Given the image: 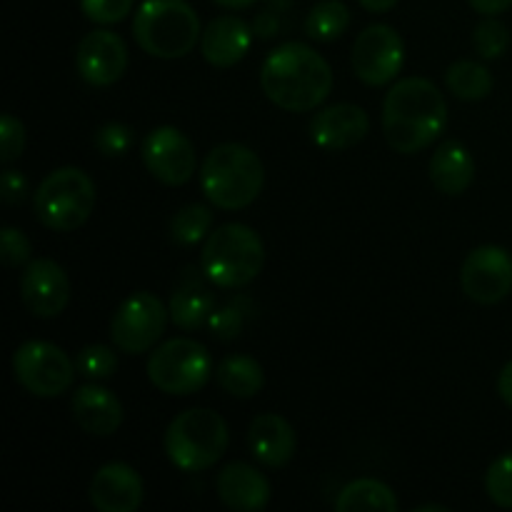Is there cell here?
<instances>
[{
  "label": "cell",
  "instance_id": "1",
  "mask_svg": "<svg viewBox=\"0 0 512 512\" xmlns=\"http://www.w3.org/2000/svg\"><path fill=\"white\" fill-rule=\"evenodd\" d=\"M448 125V103L435 83L403 78L383 100V133L400 155H415L433 145Z\"/></svg>",
  "mask_w": 512,
  "mask_h": 512
},
{
  "label": "cell",
  "instance_id": "2",
  "mask_svg": "<svg viewBox=\"0 0 512 512\" xmlns=\"http://www.w3.org/2000/svg\"><path fill=\"white\" fill-rule=\"evenodd\" d=\"M260 88L278 108L288 113H308L328 100L333 90V70L310 45L283 43L263 60Z\"/></svg>",
  "mask_w": 512,
  "mask_h": 512
},
{
  "label": "cell",
  "instance_id": "3",
  "mask_svg": "<svg viewBox=\"0 0 512 512\" xmlns=\"http://www.w3.org/2000/svg\"><path fill=\"white\" fill-rule=\"evenodd\" d=\"M265 185L263 160L240 143L215 145L200 165V188L220 210H243L258 200Z\"/></svg>",
  "mask_w": 512,
  "mask_h": 512
},
{
  "label": "cell",
  "instance_id": "4",
  "mask_svg": "<svg viewBox=\"0 0 512 512\" xmlns=\"http://www.w3.org/2000/svg\"><path fill=\"white\" fill-rule=\"evenodd\" d=\"M265 265V245L250 225L225 223L205 238L200 268L205 278L225 290L253 283Z\"/></svg>",
  "mask_w": 512,
  "mask_h": 512
},
{
  "label": "cell",
  "instance_id": "5",
  "mask_svg": "<svg viewBox=\"0 0 512 512\" xmlns=\"http://www.w3.org/2000/svg\"><path fill=\"white\" fill-rule=\"evenodd\" d=\"M133 38L153 58H185L200 40V18L185 0H143L135 10Z\"/></svg>",
  "mask_w": 512,
  "mask_h": 512
},
{
  "label": "cell",
  "instance_id": "6",
  "mask_svg": "<svg viewBox=\"0 0 512 512\" xmlns=\"http://www.w3.org/2000/svg\"><path fill=\"white\" fill-rule=\"evenodd\" d=\"M228 443V423L208 408H193L175 415L163 435L165 455L183 473H203L213 468L225 455Z\"/></svg>",
  "mask_w": 512,
  "mask_h": 512
},
{
  "label": "cell",
  "instance_id": "7",
  "mask_svg": "<svg viewBox=\"0 0 512 512\" xmlns=\"http://www.w3.org/2000/svg\"><path fill=\"white\" fill-rule=\"evenodd\" d=\"M95 183L85 170L58 168L40 180L33 193L35 218L55 233L78 230L95 208Z\"/></svg>",
  "mask_w": 512,
  "mask_h": 512
},
{
  "label": "cell",
  "instance_id": "8",
  "mask_svg": "<svg viewBox=\"0 0 512 512\" xmlns=\"http://www.w3.org/2000/svg\"><path fill=\"white\" fill-rule=\"evenodd\" d=\"M148 378L165 395H195L208 385L213 375V360L205 345L193 338H173L153 348L148 365Z\"/></svg>",
  "mask_w": 512,
  "mask_h": 512
},
{
  "label": "cell",
  "instance_id": "9",
  "mask_svg": "<svg viewBox=\"0 0 512 512\" xmlns=\"http://www.w3.org/2000/svg\"><path fill=\"white\" fill-rule=\"evenodd\" d=\"M13 373L20 388L35 398H58L73 388L78 365L58 345L28 340L13 353Z\"/></svg>",
  "mask_w": 512,
  "mask_h": 512
},
{
  "label": "cell",
  "instance_id": "10",
  "mask_svg": "<svg viewBox=\"0 0 512 512\" xmlns=\"http://www.w3.org/2000/svg\"><path fill=\"white\" fill-rule=\"evenodd\" d=\"M170 310L158 295L148 290L130 293L110 320L113 345L125 355H143L160 343L168 325Z\"/></svg>",
  "mask_w": 512,
  "mask_h": 512
},
{
  "label": "cell",
  "instance_id": "11",
  "mask_svg": "<svg viewBox=\"0 0 512 512\" xmlns=\"http://www.w3.org/2000/svg\"><path fill=\"white\" fill-rule=\"evenodd\" d=\"M405 63V43L400 33L390 25H368L355 38L353 70L365 85L380 88L395 80Z\"/></svg>",
  "mask_w": 512,
  "mask_h": 512
},
{
  "label": "cell",
  "instance_id": "12",
  "mask_svg": "<svg viewBox=\"0 0 512 512\" xmlns=\"http://www.w3.org/2000/svg\"><path fill=\"white\" fill-rule=\"evenodd\" d=\"M460 288L473 303L495 305L512 293V255L500 245L470 250L460 268Z\"/></svg>",
  "mask_w": 512,
  "mask_h": 512
},
{
  "label": "cell",
  "instance_id": "13",
  "mask_svg": "<svg viewBox=\"0 0 512 512\" xmlns=\"http://www.w3.org/2000/svg\"><path fill=\"white\" fill-rule=\"evenodd\" d=\"M143 163L155 180L165 185H185L198 170V155L188 135L173 125L150 130L143 140Z\"/></svg>",
  "mask_w": 512,
  "mask_h": 512
},
{
  "label": "cell",
  "instance_id": "14",
  "mask_svg": "<svg viewBox=\"0 0 512 512\" xmlns=\"http://www.w3.org/2000/svg\"><path fill=\"white\" fill-rule=\"evenodd\" d=\"M75 68L80 78L95 88L115 85L128 68V45L113 30H93L78 43Z\"/></svg>",
  "mask_w": 512,
  "mask_h": 512
},
{
  "label": "cell",
  "instance_id": "15",
  "mask_svg": "<svg viewBox=\"0 0 512 512\" xmlns=\"http://www.w3.org/2000/svg\"><path fill=\"white\" fill-rule=\"evenodd\" d=\"M20 300L35 318H58L70 303V280L55 260L38 258L20 275Z\"/></svg>",
  "mask_w": 512,
  "mask_h": 512
},
{
  "label": "cell",
  "instance_id": "16",
  "mask_svg": "<svg viewBox=\"0 0 512 512\" xmlns=\"http://www.w3.org/2000/svg\"><path fill=\"white\" fill-rule=\"evenodd\" d=\"M370 133V118L360 105L338 103L323 108L310 120V138L320 150L343 153L363 143Z\"/></svg>",
  "mask_w": 512,
  "mask_h": 512
},
{
  "label": "cell",
  "instance_id": "17",
  "mask_svg": "<svg viewBox=\"0 0 512 512\" xmlns=\"http://www.w3.org/2000/svg\"><path fill=\"white\" fill-rule=\"evenodd\" d=\"M143 495V478L125 463L103 465L90 483V503L100 512H135L143 505Z\"/></svg>",
  "mask_w": 512,
  "mask_h": 512
},
{
  "label": "cell",
  "instance_id": "18",
  "mask_svg": "<svg viewBox=\"0 0 512 512\" xmlns=\"http://www.w3.org/2000/svg\"><path fill=\"white\" fill-rule=\"evenodd\" d=\"M253 28L238 15H220L200 35V53L215 68H233L248 55Z\"/></svg>",
  "mask_w": 512,
  "mask_h": 512
},
{
  "label": "cell",
  "instance_id": "19",
  "mask_svg": "<svg viewBox=\"0 0 512 512\" xmlns=\"http://www.w3.org/2000/svg\"><path fill=\"white\" fill-rule=\"evenodd\" d=\"M73 418L93 438H108L123 423V403L113 390L98 383L80 385L73 393Z\"/></svg>",
  "mask_w": 512,
  "mask_h": 512
},
{
  "label": "cell",
  "instance_id": "20",
  "mask_svg": "<svg viewBox=\"0 0 512 512\" xmlns=\"http://www.w3.org/2000/svg\"><path fill=\"white\" fill-rule=\"evenodd\" d=\"M248 448L253 458L268 468H283L298 450V435L283 415L265 413L250 423Z\"/></svg>",
  "mask_w": 512,
  "mask_h": 512
},
{
  "label": "cell",
  "instance_id": "21",
  "mask_svg": "<svg viewBox=\"0 0 512 512\" xmlns=\"http://www.w3.org/2000/svg\"><path fill=\"white\" fill-rule=\"evenodd\" d=\"M218 498L235 512H258L270 503V483L248 463H230L218 473Z\"/></svg>",
  "mask_w": 512,
  "mask_h": 512
},
{
  "label": "cell",
  "instance_id": "22",
  "mask_svg": "<svg viewBox=\"0 0 512 512\" xmlns=\"http://www.w3.org/2000/svg\"><path fill=\"white\" fill-rule=\"evenodd\" d=\"M430 180L443 195H463L475 180V160L458 140H445L430 158Z\"/></svg>",
  "mask_w": 512,
  "mask_h": 512
},
{
  "label": "cell",
  "instance_id": "23",
  "mask_svg": "<svg viewBox=\"0 0 512 512\" xmlns=\"http://www.w3.org/2000/svg\"><path fill=\"white\" fill-rule=\"evenodd\" d=\"M170 320H173L175 328L180 330H193L208 325L210 313L215 310V298L208 288H203L195 280H185L178 290L170 298Z\"/></svg>",
  "mask_w": 512,
  "mask_h": 512
},
{
  "label": "cell",
  "instance_id": "24",
  "mask_svg": "<svg viewBox=\"0 0 512 512\" xmlns=\"http://www.w3.org/2000/svg\"><path fill=\"white\" fill-rule=\"evenodd\" d=\"M218 385L233 398H255L265 385L263 365L250 355H228L215 368Z\"/></svg>",
  "mask_w": 512,
  "mask_h": 512
},
{
  "label": "cell",
  "instance_id": "25",
  "mask_svg": "<svg viewBox=\"0 0 512 512\" xmlns=\"http://www.w3.org/2000/svg\"><path fill=\"white\" fill-rule=\"evenodd\" d=\"M338 512H395L398 510V498L385 483L373 478H360L345 485L335 500Z\"/></svg>",
  "mask_w": 512,
  "mask_h": 512
},
{
  "label": "cell",
  "instance_id": "26",
  "mask_svg": "<svg viewBox=\"0 0 512 512\" xmlns=\"http://www.w3.org/2000/svg\"><path fill=\"white\" fill-rule=\"evenodd\" d=\"M445 85L460 100H483L493 93V75L475 60H458L445 73Z\"/></svg>",
  "mask_w": 512,
  "mask_h": 512
},
{
  "label": "cell",
  "instance_id": "27",
  "mask_svg": "<svg viewBox=\"0 0 512 512\" xmlns=\"http://www.w3.org/2000/svg\"><path fill=\"white\" fill-rule=\"evenodd\" d=\"M350 25V10L348 5L340 0H323V3L313 5V10L305 18V33L310 40H320V43H333V40L343 38V33Z\"/></svg>",
  "mask_w": 512,
  "mask_h": 512
},
{
  "label": "cell",
  "instance_id": "28",
  "mask_svg": "<svg viewBox=\"0 0 512 512\" xmlns=\"http://www.w3.org/2000/svg\"><path fill=\"white\" fill-rule=\"evenodd\" d=\"M213 228V210L208 205L193 203L178 210L170 220V238L178 245H198L205 240Z\"/></svg>",
  "mask_w": 512,
  "mask_h": 512
},
{
  "label": "cell",
  "instance_id": "29",
  "mask_svg": "<svg viewBox=\"0 0 512 512\" xmlns=\"http://www.w3.org/2000/svg\"><path fill=\"white\" fill-rule=\"evenodd\" d=\"M78 365V373L88 380H108L113 378L115 370H118V355L108 345H85L83 350L75 358Z\"/></svg>",
  "mask_w": 512,
  "mask_h": 512
},
{
  "label": "cell",
  "instance_id": "30",
  "mask_svg": "<svg viewBox=\"0 0 512 512\" xmlns=\"http://www.w3.org/2000/svg\"><path fill=\"white\" fill-rule=\"evenodd\" d=\"M475 50L480 53V58L495 60L500 55H505V50L510 48V30L508 25L500 23L495 18H485L483 23H478L473 33Z\"/></svg>",
  "mask_w": 512,
  "mask_h": 512
},
{
  "label": "cell",
  "instance_id": "31",
  "mask_svg": "<svg viewBox=\"0 0 512 512\" xmlns=\"http://www.w3.org/2000/svg\"><path fill=\"white\" fill-rule=\"evenodd\" d=\"M485 493L498 508L512 510V453L500 455L485 473Z\"/></svg>",
  "mask_w": 512,
  "mask_h": 512
},
{
  "label": "cell",
  "instance_id": "32",
  "mask_svg": "<svg viewBox=\"0 0 512 512\" xmlns=\"http://www.w3.org/2000/svg\"><path fill=\"white\" fill-rule=\"evenodd\" d=\"M245 323V313L238 303H225L220 308H215L208 318V330L213 338L218 340H235L243 330Z\"/></svg>",
  "mask_w": 512,
  "mask_h": 512
},
{
  "label": "cell",
  "instance_id": "33",
  "mask_svg": "<svg viewBox=\"0 0 512 512\" xmlns=\"http://www.w3.org/2000/svg\"><path fill=\"white\" fill-rule=\"evenodd\" d=\"M135 143L133 128H128L125 123H108L95 133V148L98 153H103L105 158H118L125 155Z\"/></svg>",
  "mask_w": 512,
  "mask_h": 512
},
{
  "label": "cell",
  "instance_id": "34",
  "mask_svg": "<svg viewBox=\"0 0 512 512\" xmlns=\"http://www.w3.org/2000/svg\"><path fill=\"white\" fill-rule=\"evenodd\" d=\"M135 0H80V10L90 23L115 25L133 10Z\"/></svg>",
  "mask_w": 512,
  "mask_h": 512
},
{
  "label": "cell",
  "instance_id": "35",
  "mask_svg": "<svg viewBox=\"0 0 512 512\" xmlns=\"http://www.w3.org/2000/svg\"><path fill=\"white\" fill-rule=\"evenodd\" d=\"M30 253H33V245L25 238L23 230L3 228V235H0V260H3L5 268H20V265L30 263Z\"/></svg>",
  "mask_w": 512,
  "mask_h": 512
},
{
  "label": "cell",
  "instance_id": "36",
  "mask_svg": "<svg viewBox=\"0 0 512 512\" xmlns=\"http://www.w3.org/2000/svg\"><path fill=\"white\" fill-rule=\"evenodd\" d=\"M25 150V125L13 113H5L0 118V160L10 165L18 160Z\"/></svg>",
  "mask_w": 512,
  "mask_h": 512
},
{
  "label": "cell",
  "instance_id": "37",
  "mask_svg": "<svg viewBox=\"0 0 512 512\" xmlns=\"http://www.w3.org/2000/svg\"><path fill=\"white\" fill-rule=\"evenodd\" d=\"M0 198L8 205H18L28 198V180H25L23 173L8 168L0 178Z\"/></svg>",
  "mask_w": 512,
  "mask_h": 512
},
{
  "label": "cell",
  "instance_id": "38",
  "mask_svg": "<svg viewBox=\"0 0 512 512\" xmlns=\"http://www.w3.org/2000/svg\"><path fill=\"white\" fill-rule=\"evenodd\" d=\"M278 30H280V20L278 15H275V10H265V13H260L253 23V33L263 40L273 38Z\"/></svg>",
  "mask_w": 512,
  "mask_h": 512
},
{
  "label": "cell",
  "instance_id": "39",
  "mask_svg": "<svg viewBox=\"0 0 512 512\" xmlns=\"http://www.w3.org/2000/svg\"><path fill=\"white\" fill-rule=\"evenodd\" d=\"M468 3L475 13L485 15V18H495V15L512 8V0H468Z\"/></svg>",
  "mask_w": 512,
  "mask_h": 512
},
{
  "label": "cell",
  "instance_id": "40",
  "mask_svg": "<svg viewBox=\"0 0 512 512\" xmlns=\"http://www.w3.org/2000/svg\"><path fill=\"white\" fill-rule=\"evenodd\" d=\"M498 393L503 398V403L512 408V360L500 370V378H498Z\"/></svg>",
  "mask_w": 512,
  "mask_h": 512
},
{
  "label": "cell",
  "instance_id": "41",
  "mask_svg": "<svg viewBox=\"0 0 512 512\" xmlns=\"http://www.w3.org/2000/svg\"><path fill=\"white\" fill-rule=\"evenodd\" d=\"M368 13H388L398 5V0H358Z\"/></svg>",
  "mask_w": 512,
  "mask_h": 512
},
{
  "label": "cell",
  "instance_id": "42",
  "mask_svg": "<svg viewBox=\"0 0 512 512\" xmlns=\"http://www.w3.org/2000/svg\"><path fill=\"white\" fill-rule=\"evenodd\" d=\"M213 3H218L220 8H228V10H243V8H250L255 0H213Z\"/></svg>",
  "mask_w": 512,
  "mask_h": 512
},
{
  "label": "cell",
  "instance_id": "43",
  "mask_svg": "<svg viewBox=\"0 0 512 512\" xmlns=\"http://www.w3.org/2000/svg\"><path fill=\"white\" fill-rule=\"evenodd\" d=\"M290 5H293V0H268V8L275 10V13H283Z\"/></svg>",
  "mask_w": 512,
  "mask_h": 512
},
{
  "label": "cell",
  "instance_id": "44",
  "mask_svg": "<svg viewBox=\"0 0 512 512\" xmlns=\"http://www.w3.org/2000/svg\"><path fill=\"white\" fill-rule=\"evenodd\" d=\"M413 512H448L445 505H418Z\"/></svg>",
  "mask_w": 512,
  "mask_h": 512
}]
</instances>
